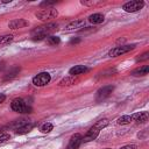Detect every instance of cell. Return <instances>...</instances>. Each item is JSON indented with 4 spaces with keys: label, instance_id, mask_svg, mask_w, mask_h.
Masks as SVG:
<instances>
[{
    "label": "cell",
    "instance_id": "cell-1",
    "mask_svg": "<svg viewBox=\"0 0 149 149\" xmlns=\"http://www.w3.org/2000/svg\"><path fill=\"white\" fill-rule=\"evenodd\" d=\"M57 27L58 24L57 23H48V24H44V26H40V27H36L33 31H31V36H33V40H43L48 36H50V34H52L54 31L57 30Z\"/></svg>",
    "mask_w": 149,
    "mask_h": 149
},
{
    "label": "cell",
    "instance_id": "cell-2",
    "mask_svg": "<svg viewBox=\"0 0 149 149\" xmlns=\"http://www.w3.org/2000/svg\"><path fill=\"white\" fill-rule=\"evenodd\" d=\"M10 107L17 113H31V107L21 98H16L12 101Z\"/></svg>",
    "mask_w": 149,
    "mask_h": 149
},
{
    "label": "cell",
    "instance_id": "cell-3",
    "mask_svg": "<svg viewBox=\"0 0 149 149\" xmlns=\"http://www.w3.org/2000/svg\"><path fill=\"white\" fill-rule=\"evenodd\" d=\"M35 16L38 19V20H42V21H47V20H51V19H55L58 16V12L57 9L55 8H47V9H42V10H38L35 13Z\"/></svg>",
    "mask_w": 149,
    "mask_h": 149
},
{
    "label": "cell",
    "instance_id": "cell-4",
    "mask_svg": "<svg viewBox=\"0 0 149 149\" xmlns=\"http://www.w3.org/2000/svg\"><path fill=\"white\" fill-rule=\"evenodd\" d=\"M136 45L135 44H130V45H120V47H115L113 49H111L107 54L108 57H118V56H121L123 54H127L129 51H132Z\"/></svg>",
    "mask_w": 149,
    "mask_h": 149
},
{
    "label": "cell",
    "instance_id": "cell-5",
    "mask_svg": "<svg viewBox=\"0 0 149 149\" xmlns=\"http://www.w3.org/2000/svg\"><path fill=\"white\" fill-rule=\"evenodd\" d=\"M50 79H51V77L48 72H41L33 78V84L37 87H42V86H45L47 84H49Z\"/></svg>",
    "mask_w": 149,
    "mask_h": 149
},
{
    "label": "cell",
    "instance_id": "cell-6",
    "mask_svg": "<svg viewBox=\"0 0 149 149\" xmlns=\"http://www.w3.org/2000/svg\"><path fill=\"white\" fill-rule=\"evenodd\" d=\"M143 6H144V2H143L142 0H134V1H128V2H126V3L122 6V9H123L125 12H128V13H134V12L140 10Z\"/></svg>",
    "mask_w": 149,
    "mask_h": 149
},
{
    "label": "cell",
    "instance_id": "cell-7",
    "mask_svg": "<svg viewBox=\"0 0 149 149\" xmlns=\"http://www.w3.org/2000/svg\"><path fill=\"white\" fill-rule=\"evenodd\" d=\"M114 87L112 85H107V86H102L101 88H99L97 91V100H104L105 98L109 97V94L113 92Z\"/></svg>",
    "mask_w": 149,
    "mask_h": 149
},
{
    "label": "cell",
    "instance_id": "cell-8",
    "mask_svg": "<svg viewBox=\"0 0 149 149\" xmlns=\"http://www.w3.org/2000/svg\"><path fill=\"white\" fill-rule=\"evenodd\" d=\"M99 133H100V129H98L95 126H93V127H91L90 129H88V132L86 133V135L81 139V142H84V143H86V142H90V141H93L94 139H97V136L99 135Z\"/></svg>",
    "mask_w": 149,
    "mask_h": 149
},
{
    "label": "cell",
    "instance_id": "cell-9",
    "mask_svg": "<svg viewBox=\"0 0 149 149\" xmlns=\"http://www.w3.org/2000/svg\"><path fill=\"white\" fill-rule=\"evenodd\" d=\"M81 135L80 134H74L71 139H70V142L69 144L66 146L65 149H78L79 146L81 144Z\"/></svg>",
    "mask_w": 149,
    "mask_h": 149
},
{
    "label": "cell",
    "instance_id": "cell-10",
    "mask_svg": "<svg viewBox=\"0 0 149 149\" xmlns=\"http://www.w3.org/2000/svg\"><path fill=\"white\" fill-rule=\"evenodd\" d=\"M27 26H29V22L24 19H16L8 23V27L10 29H20V28H24Z\"/></svg>",
    "mask_w": 149,
    "mask_h": 149
},
{
    "label": "cell",
    "instance_id": "cell-11",
    "mask_svg": "<svg viewBox=\"0 0 149 149\" xmlns=\"http://www.w3.org/2000/svg\"><path fill=\"white\" fill-rule=\"evenodd\" d=\"M83 26H85V21L84 20H76V21H72L70 22L66 27H65V31H73V30H77L79 28H81Z\"/></svg>",
    "mask_w": 149,
    "mask_h": 149
},
{
    "label": "cell",
    "instance_id": "cell-12",
    "mask_svg": "<svg viewBox=\"0 0 149 149\" xmlns=\"http://www.w3.org/2000/svg\"><path fill=\"white\" fill-rule=\"evenodd\" d=\"M87 70L88 69L85 65H74L73 68H71L69 70V73H70V76H79V74L86 72Z\"/></svg>",
    "mask_w": 149,
    "mask_h": 149
},
{
    "label": "cell",
    "instance_id": "cell-13",
    "mask_svg": "<svg viewBox=\"0 0 149 149\" xmlns=\"http://www.w3.org/2000/svg\"><path fill=\"white\" fill-rule=\"evenodd\" d=\"M33 128H34V123L28 122V123H26V125H23V126H21V127H19V128H16V129H15V133H16L17 135H23V134L29 133Z\"/></svg>",
    "mask_w": 149,
    "mask_h": 149
},
{
    "label": "cell",
    "instance_id": "cell-14",
    "mask_svg": "<svg viewBox=\"0 0 149 149\" xmlns=\"http://www.w3.org/2000/svg\"><path fill=\"white\" fill-rule=\"evenodd\" d=\"M133 118H134V121H136L139 123H144L148 120V113L147 112H139V113L133 114Z\"/></svg>",
    "mask_w": 149,
    "mask_h": 149
},
{
    "label": "cell",
    "instance_id": "cell-15",
    "mask_svg": "<svg viewBox=\"0 0 149 149\" xmlns=\"http://www.w3.org/2000/svg\"><path fill=\"white\" fill-rule=\"evenodd\" d=\"M104 20H105V17H104V15L100 14V13H94V14H92V15L88 16V21H90L91 23H94V24L101 23Z\"/></svg>",
    "mask_w": 149,
    "mask_h": 149
},
{
    "label": "cell",
    "instance_id": "cell-16",
    "mask_svg": "<svg viewBox=\"0 0 149 149\" xmlns=\"http://www.w3.org/2000/svg\"><path fill=\"white\" fill-rule=\"evenodd\" d=\"M19 72H20V68H19V66H12V68L9 69V71L6 72L5 79H12V78L16 77V74H19Z\"/></svg>",
    "mask_w": 149,
    "mask_h": 149
},
{
    "label": "cell",
    "instance_id": "cell-17",
    "mask_svg": "<svg viewBox=\"0 0 149 149\" xmlns=\"http://www.w3.org/2000/svg\"><path fill=\"white\" fill-rule=\"evenodd\" d=\"M148 72H149V66L148 65H143V66L134 70L132 72V74L133 76H146V74H148Z\"/></svg>",
    "mask_w": 149,
    "mask_h": 149
},
{
    "label": "cell",
    "instance_id": "cell-18",
    "mask_svg": "<svg viewBox=\"0 0 149 149\" xmlns=\"http://www.w3.org/2000/svg\"><path fill=\"white\" fill-rule=\"evenodd\" d=\"M74 81H76V76H68L59 81V86H69L74 84Z\"/></svg>",
    "mask_w": 149,
    "mask_h": 149
},
{
    "label": "cell",
    "instance_id": "cell-19",
    "mask_svg": "<svg viewBox=\"0 0 149 149\" xmlns=\"http://www.w3.org/2000/svg\"><path fill=\"white\" fill-rule=\"evenodd\" d=\"M132 121H134L133 114L132 115H122L121 118L118 119V123L119 125H127V123H130Z\"/></svg>",
    "mask_w": 149,
    "mask_h": 149
},
{
    "label": "cell",
    "instance_id": "cell-20",
    "mask_svg": "<svg viewBox=\"0 0 149 149\" xmlns=\"http://www.w3.org/2000/svg\"><path fill=\"white\" fill-rule=\"evenodd\" d=\"M47 42H48L50 45H56V44H59L61 38L57 37V36H52V35H50V36L47 37Z\"/></svg>",
    "mask_w": 149,
    "mask_h": 149
},
{
    "label": "cell",
    "instance_id": "cell-21",
    "mask_svg": "<svg viewBox=\"0 0 149 149\" xmlns=\"http://www.w3.org/2000/svg\"><path fill=\"white\" fill-rule=\"evenodd\" d=\"M108 123H109V121L107 120V119H101V120H99L94 126L98 128V129H102V128H105V127H107L108 126Z\"/></svg>",
    "mask_w": 149,
    "mask_h": 149
},
{
    "label": "cell",
    "instance_id": "cell-22",
    "mask_svg": "<svg viewBox=\"0 0 149 149\" xmlns=\"http://www.w3.org/2000/svg\"><path fill=\"white\" fill-rule=\"evenodd\" d=\"M13 37H14L13 35H2V36H0V45L9 43L13 40Z\"/></svg>",
    "mask_w": 149,
    "mask_h": 149
},
{
    "label": "cell",
    "instance_id": "cell-23",
    "mask_svg": "<svg viewBox=\"0 0 149 149\" xmlns=\"http://www.w3.org/2000/svg\"><path fill=\"white\" fill-rule=\"evenodd\" d=\"M52 128H54V125L50 123V122H47V123H44V125L41 127V130H42L43 133H49V132L52 130Z\"/></svg>",
    "mask_w": 149,
    "mask_h": 149
},
{
    "label": "cell",
    "instance_id": "cell-24",
    "mask_svg": "<svg viewBox=\"0 0 149 149\" xmlns=\"http://www.w3.org/2000/svg\"><path fill=\"white\" fill-rule=\"evenodd\" d=\"M10 140V135L7 134V133H2L0 134V144H3L6 142H8Z\"/></svg>",
    "mask_w": 149,
    "mask_h": 149
},
{
    "label": "cell",
    "instance_id": "cell-25",
    "mask_svg": "<svg viewBox=\"0 0 149 149\" xmlns=\"http://www.w3.org/2000/svg\"><path fill=\"white\" fill-rule=\"evenodd\" d=\"M149 58V52H144L143 55H141L140 57L136 58V62H142V61H147Z\"/></svg>",
    "mask_w": 149,
    "mask_h": 149
},
{
    "label": "cell",
    "instance_id": "cell-26",
    "mask_svg": "<svg viewBox=\"0 0 149 149\" xmlns=\"http://www.w3.org/2000/svg\"><path fill=\"white\" fill-rule=\"evenodd\" d=\"M120 149H137V146L136 144H127V146L121 147Z\"/></svg>",
    "mask_w": 149,
    "mask_h": 149
},
{
    "label": "cell",
    "instance_id": "cell-27",
    "mask_svg": "<svg viewBox=\"0 0 149 149\" xmlns=\"http://www.w3.org/2000/svg\"><path fill=\"white\" fill-rule=\"evenodd\" d=\"M54 3H55V1H51V2H50V1H44V2H42L41 5H42V6H51V5H54Z\"/></svg>",
    "mask_w": 149,
    "mask_h": 149
},
{
    "label": "cell",
    "instance_id": "cell-28",
    "mask_svg": "<svg viewBox=\"0 0 149 149\" xmlns=\"http://www.w3.org/2000/svg\"><path fill=\"white\" fill-rule=\"evenodd\" d=\"M81 2V5H86V6H91V5H93L94 3V1H80Z\"/></svg>",
    "mask_w": 149,
    "mask_h": 149
},
{
    "label": "cell",
    "instance_id": "cell-29",
    "mask_svg": "<svg viewBox=\"0 0 149 149\" xmlns=\"http://www.w3.org/2000/svg\"><path fill=\"white\" fill-rule=\"evenodd\" d=\"M80 42V38H73V40H71V44H76V43H79Z\"/></svg>",
    "mask_w": 149,
    "mask_h": 149
},
{
    "label": "cell",
    "instance_id": "cell-30",
    "mask_svg": "<svg viewBox=\"0 0 149 149\" xmlns=\"http://www.w3.org/2000/svg\"><path fill=\"white\" fill-rule=\"evenodd\" d=\"M5 99H6V95H5L3 93H0V104H1V102H3V101H5Z\"/></svg>",
    "mask_w": 149,
    "mask_h": 149
},
{
    "label": "cell",
    "instance_id": "cell-31",
    "mask_svg": "<svg viewBox=\"0 0 149 149\" xmlns=\"http://www.w3.org/2000/svg\"><path fill=\"white\" fill-rule=\"evenodd\" d=\"M0 134H2V128H0Z\"/></svg>",
    "mask_w": 149,
    "mask_h": 149
},
{
    "label": "cell",
    "instance_id": "cell-32",
    "mask_svg": "<svg viewBox=\"0 0 149 149\" xmlns=\"http://www.w3.org/2000/svg\"><path fill=\"white\" fill-rule=\"evenodd\" d=\"M105 149H111V148H105Z\"/></svg>",
    "mask_w": 149,
    "mask_h": 149
}]
</instances>
